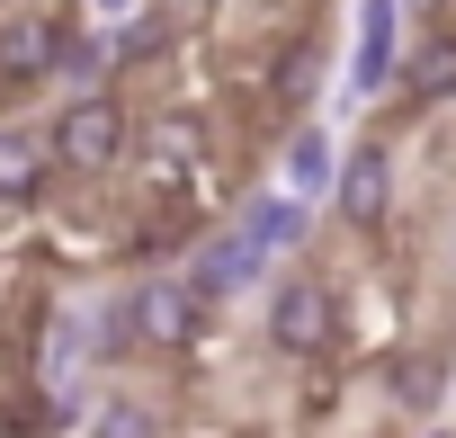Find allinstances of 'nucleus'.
I'll return each instance as SVG.
<instances>
[{"mask_svg":"<svg viewBox=\"0 0 456 438\" xmlns=\"http://www.w3.org/2000/svg\"><path fill=\"white\" fill-rule=\"evenodd\" d=\"M331 206H340L349 233H376V224H385V206H394V152H385L376 134H358V143L340 152V188H331Z\"/></svg>","mask_w":456,"mask_h":438,"instance_id":"4","label":"nucleus"},{"mask_svg":"<svg viewBox=\"0 0 456 438\" xmlns=\"http://www.w3.org/2000/svg\"><path fill=\"white\" fill-rule=\"evenodd\" d=\"M117 313H126V340L134 349H197V331H206V304H197L188 278H143Z\"/></svg>","mask_w":456,"mask_h":438,"instance_id":"3","label":"nucleus"},{"mask_svg":"<svg viewBox=\"0 0 456 438\" xmlns=\"http://www.w3.org/2000/svg\"><path fill=\"white\" fill-rule=\"evenodd\" d=\"M314 81H322V45L296 36V54H287V72H278V99L296 108V99H314Z\"/></svg>","mask_w":456,"mask_h":438,"instance_id":"16","label":"nucleus"},{"mask_svg":"<svg viewBox=\"0 0 456 438\" xmlns=\"http://www.w3.org/2000/svg\"><path fill=\"white\" fill-rule=\"evenodd\" d=\"M394 402H403L411 420H429V411L447 402V358H438V349H411V358H394Z\"/></svg>","mask_w":456,"mask_h":438,"instance_id":"12","label":"nucleus"},{"mask_svg":"<svg viewBox=\"0 0 456 438\" xmlns=\"http://www.w3.org/2000/svg\"><path fill=\"white\" fill-rule=\"evenodd\" d=\"M340 340V287L314 278V269H287L269 287V349L278 358H322Z\"/></svg>","mask_w":456,"mask_h":438,"instance_id":"2","label":"nucleus"},{"mask_svg":"<svg viewBox=\"0 0 456 438\" xmlns=\"http://www.w3.org/2000/svg\"><path fill=\"white\" fill-rule=\"evenodd\" d=\"M45 143H54V170H63V179H108V170L134 152V108H126L117 90L63 99L54 126H45Z\"/></svg>","mask_w":456,"mask_h":438,"instance_id":"1","label":"nucleus"},{"mask_svg":"<svg viewBox=\"0 0 456 438\" xmlns=\"http://www.w3.org/2000/svg\"><path fill=\"white\" fill-rule=\"evenodd\" d=\"M296 206H314V197H331L340 188V143L322 134V126H296L287 134V179H278Z\"/></svg>","mask_w":456,"mask_h":438,"instance_id":"10","label":"nucleus"},{"mask_svg":"<svg viewBox=\"0 0 456 438\" xmlns=\"http://www.w3.org/2000/svg\"><path fill=\"white\" fill-rule=\"evenodd\" d=\"M394 10H403V19H429V10H438V0H394Z\"/></svg>","mask_w":456,"mask_h":438,"instance_id":"17","label":"nucleus"},{"mask_svg":"<svg viewBox=\"0 0 456 438\" xmlns=\"http://www.w3.org/2000/svg\"><path fill=\"white\" fill-rule=\"evenodd\" d=\"M90 438H170V420H161L143 393H108V402L90 411Z\"/></svg>","mask_w":456,"mask_h":438,"instance_id":"14","label":"nucleus"},{"mask_svg":"<svg viewBox=\"0 0 456 438\" xmlns=\"http://www.w3.org/2000/svg\"><path fill=\"white\" fill-rule=\"evenodd\" d=\"M54 188V143L37 126H0V206H37Z\"/></svg>","mask_w":456,"mask_h":438,"instance_id":"9","label":"nucleus"},{"mask_svg":"<svg viewBox=\"0 0 456 438\" xmlns=\"http://www.w3.org/2000/svg\"><path fill=\"white\" fill-rule=\"evenodd\" d=\"M394 54H403V10L394 0H358V45H349V90L376 99L394 81Z\"/></svg>","mask_w":456,"mask_h":438,"instance_id":"7","label":"nucleus"},{"mask_svg":"<svg viewBox=\"0 0 456 438\" xmlns=\"http://www.w3.org/2000/svg\"><path fill=\"white\" fill-rule=\"evenodd\" d=\"M233 233L269 260V251H305L314 242V215L287 197V188H260V197H242V215H233Z\"/></svg>","mask_w":456,"mask_h":438,"instance_id":"8","label":"nucleus"},{"mask_svg":"<svg viewBox=\"0 0 456 438\" xmlns=\"http://www.w3.org/2000/svg\"><path fill=\"white\" fill-rule=\"evenodd\" d=\"M63 36L54 19L19 10V19H0V90H37V81H63Z\"/></svg>","mask_w":456,"mask_h":438,"instance_id":"5","label":"nucleus"},{"mask_svg":"<svg viewBox=\"0 0 456 438\" xmlns=\"http://www.w3.org/2000/svg\"><path fill=\"white\" fill-rule=\"evenodd\" d=\"M429 438H447V429H429Z\"/></svg>","mask_w":456,"mask_h":438,"instance_id":"18","label":"nucleus"},{"mask_svg":"<svg viewBox=\"0 0 456 438\" xmlns=\"http://www.w3.org/2000/svg\"><path fill=\"white\" fill-rule=\"evenodd\" d=\"M447 251H456V242H447Z\"/></svg>","mask_w":456,"mask_h":438,"instance_id":"19","label":"nucleus"},{"mask_svg":"<svg viewBox=\"0 0 456 438\" xmlns=\"http://www.w3.org/2000/svg\"><path fill=\"white\" fill-rule=\"evenodd\" d=\"M63 81H72V99H90V90L117 81V45H108V28H72V36H63Z\"/></svg>","mask_w":456,"mask_h":438,"instance_id":"11","label":"nucleus"},{"mask_svg":"<svg viewBox=\"0 0 456 438\" xmlns=\"http://www.w3.org/2000/svg\"><path fill=\"white\" fill-rule=\"evenodd\" d=\"M260 269H269V260H260V251H251L242 233H215V242H197V251H188V269H179V278H188V287H197V304L215 313L224 296L260 287Z\"/></svg>","mask_w":456,"mask_h":438,"instance_id":"6","label":"nucleus"},{"mask_svg":"<svg viewBox=\"0 0 456 438\" xmlns=\"http://www.w3.org/2000/svg\"><path fill=\"white\" fill-rule=\"evenodd\" d=\"M403 81H411V99H456V36H420Z\"/></svg>","mask_w":456,"mask_h":438,"instance_id":"15","label":"nucleus"},{"mask_svg":"<svg viewBox=\"0 0 456 438\" xmlns=\"http://www.w3.org/2000/svg\"><path fill=\"white\" fill-rule=\"evenodd\" d=\"M170 36H179V28H170V10H134L126 28H108V45H117V72H134V63H161V54H170Z\"/></svg>","mask_w":456,"mask_h":438,"instance_id":"13","label":"nucleus"}]
</instances>
